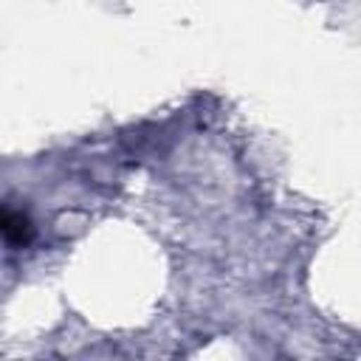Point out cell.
Segmentation results:
<instances>
[{"label": "cell", "mask_w": 361, "mask_h": 361, "mask_svg": "<svg viewBox=\"0 0 361 361\" xmlns=\"http://www.w3.org/2000/svg\"><path fill=\"white\" fill-rule=\"evenodd\" d=\"M3 234H6V240L14 243V245L23 243L25 234H28L25 217H23V214H14V212H6V217H3Z\"/></svg>", "instance_id": "1"}]
</instances>
